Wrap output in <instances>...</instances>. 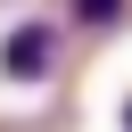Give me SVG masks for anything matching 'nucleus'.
I'll return each instance as SVG.
<instances>
[{"label":"nucleus","instance_id":"7ed1b4c3","mask_svg":"<svg viewBox=\"0 0 132 132\" xmlns=\"http://www.w3.org/2000/svg\"><path fill=\"white\" fill-rule=\"evenodd\" d=\"M124 132H132V99H124Z\"/></svg>","mask_w":132,"mask_h":132},{"label":"nucleus","instance_id":"f257e3e1","mask_svg":"<svg viewBox=\"0 0 132 132\" xmlns=\"http://www.w3.org/2000/svg\"><path fill=\"white\" fill-rule=\"evenodd\" d=\"M50 66H58V25L33 16V25H16V33L0 41V74H8V82H41Z\"/></svg>","mask_w":132,"mask_h":132},{"label":"nucleus","instance_id":"f03ea898","mask_svg":"<svg viewBox=\"0 0 132 132\" xmlns=\"http://www.w3.org/2000/svg\"><path fill=\"white\" fill-rule=\"evenodd\" d=\"M124 8H132V0H66V16H74V25H116Z\"/></svg>","mask_w":132,"mask_h":132}]
</instances>
